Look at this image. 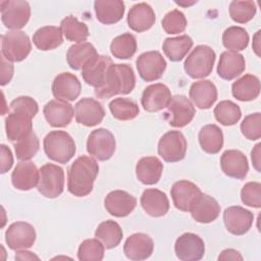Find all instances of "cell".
Instances as JSON below:
<instances>
[{
	"label": "cell",
	"mask_w": 261,
	"mask_h": 261,
	"mask_svg": "<svg viewBox=\"0 0 261 261\" xmlns=\"http://www.w3.org/2000/svg\"><path fill=\"white\" fill-rule=\"evenodd\" d=\"M10 112L5 118V130L8 140L17 142L33 130L32 119L39 111L36 100L29 96H19L10 102Z\"/></svg>",
	"instance_id": "cell-1"
},
{
	"label": "cell",
	"mask_w": 261,
	"mask_h": 261,
	"mask_svg": "<svg viewBox=\"0 0 261 261\" xmlns=\"http://www.w3.org/2000/svg\"><path fill=\"white\" fill-rule=\"evenodd\" d=\"M99 172L97 161L86 155L77 157L67 171V190L75 197L89 195L94 187V181Z\"/></svg>",
	"instance_id": "cell-2"
},
{
	"label": "cell",
	"mask_w": 261,
	"mask_h": 261,
	"mask_svg": "<svg viewBox=\"0 0 261 261\" xmlns=\"http://www.w3.org/2000/svg\"><path fill=\"white\" fill-rule=\"evenodd\" d=\"M136 86V76L130 65L125 63H113L106 74L103 85L96 88L94 93L100 99H106L115 95H127Z\"/></svg>",
	"instance_id": "cell-3"
},
{
	"label": "cell",
	"mask_w": 261,
	"mask_h": 261,
	"mask_svg": "<svg viewBox=\"0 0 261 261\" xmlns=\"http://www.w3.org/2000/svg\"><path fill=\"white\" fill-rule=\"evenodd\" d=\"M47 157L58 163H67L75 154V143L71 136L64 130H52L43 140Z\"/></svg>",
	"instance_id": "cell-4"
},
{
	"label": "cell",
	"mask_w": 261,
	"mask_h": 261,
	"mask_svg": "<svg viewBox=\"0 0 261 261\" xmlns=\"http://www.w3.org/2000/svg\"><path fill=\"white\" fill-rule=\"evenodd\" d=\"M215 59L216 54L211 47L198 45L186 58L185 71L192 79H204L212 72Z\"/></svg>",
	"instance_id": "cell-5"
},
{
	"label": "cell",
	"mask_w": 261,
	"mask_h": 261,
	"mask_svg": "<svg viewBox=\"0 0 261 261\" xmlns=\"http://www.w3.org/2000/svg\"><path fill=\"white\" fill-rule=\"evenodd\" d=\"M31 50L30 38L22 31H10L1 36V55L10 62L22 61Z\"/></svg>",
	"instance_id": "cell-6"
},
{
	"label": "cell",
	"mask_w": 261,
	"mask_h": 261,
	"mask_svg": "<svg viewBox=\"0 0 261 261\" xmlns=\"http://www.w3.org/2000/svg\"><path fill=\"white\" fill-rule=\"evenodd\" d=\"M40 177L37 189L46 198L59 197L64 190V171L53 163H46L39 169Z\"/></svg>",
	"instance_id": "cell-7"
},
{
	"label": "cell",
	"mask_w": 261,
	"mask_h": 261,
	"mask_svg": "<svg viewBox=\"0 0 261 261\" xmlns=\"http://www.w3.org/2000/svg\"><path fill=\"white\" fill-rule=\"evenodd\" d=\"M0 10L2 23L12 31L25 27L31 16V6L23 0H3L0 2Z\"/></svg>",
	"instance_id": "cell-8"
},
{
	"label": "cell",
	"mask_w": 261,
	"mask_h": 261,
	"mask_svg": "<svg viewBox=\"0 0 261 261\" xmlns=\"http://www.w3.org/2000/svg\"><path fill=\"white\" fill-rule=\"evenodd\" d=\"M116 141L113 134L103 127L94 129L87 140V151L100 161H106L115 152Z\"/></svg>",
	"instance_id": "cell-9"
},
{
	"label": "cell",
	"mask_w": 261,
	"mask_h": 261,
	"mask_svg": "<svg viewBox=\"0 0 261 261\" xmlns=\"http://www.w3.org/2000/svg\"><path fill=\"white\" fill-rule=\"evenodd\" d=\"M187 140L181 132L169 130L158 142V154L166 162H178L187 153Z\"/></svg>",
	"instance_id": "cell-10"
},
{
	"label": "cell",
	"mask_w": 261,
	"mask_h": 261,
	"mask_svg": "<svg viewBox=\"0 0 261 261\" xmlns=\"http://www.w3.org/2000/svg\"><path fill=\"white\" fill-rule=\"evenodd\" d=\"M164 113L169 125L172 127H184L189 124L196 113L193 103L184 95H175L166 107Z\"/></svg>",
	"instance_id": "cell-11"
},
{
	"label": "cell",
	"mask_w": 261,
	"mask_h": 261,
	"mask_svg": "<svg viewBox=\"0 0 261 261\" xmlns=\"http://www.w3.org/2000/svg\"><path fill=\"white\" fill-rule=\"evenodd\" d=\"M166 65V61L159 51L144 52L136 60L139 75L146 82L159 80L164 73Z\"/></svg>",
	"instance_id": "cell-12"
},
{
	"label": "cell",
	"mask_w": 261,
	"mask_h": 261,
	"mask_svg": "<svg viewBox=\"0 0 261 261\" xmlns=\"http://www.w3.org/2000/svg\"><path fill=\"white\" fill-rule=\"evenodd\" d=\"M36 241L34 226L24 221L11 223L5 231V242L9 249L18 251L31 248Z\"/></svg>",
	"instance_id": "cell-13"
},
{
	"label": "cell",
	"mask_w": 261,
	"mask_h": 261,
	"mask_svg": "<svg viewBox=\"0 0 261 261\" xmlns=\"http://www.w3.org/2000/svg\"><path fill=\"white\" fill-rule=\"evenodd\" d=\"M174 252L181 261H198L205 254V244L198 234L185 232L176 239Z\"/></svg>",
	"instance_id": "cell-14"
},
{
	"label": "cell",
	"mask_w": 261,
	"mask_h": 261,
	"mask_svg": "<svg viewBox=\"0 0 261 261\" xmlns=\"http://www.w3.org/2000/svg\"><path fill=\"white\" fill-rule=\"evenodd\" d=\"M254 221V214L242 206H230L223 212V222L228 232L243 236L249 231Z\"/></svg>",
	"instance_id": "cell-15"
},
{
	"label": "cell",
	"mask_w": 261,
	"mask_h": 261,
	"mask_svg": "<svg viewBox=\"0 0 261 261\" xmlns=\"http://www.w3.org/2000/svg\"><path fill=\"white\" fill-rule=\"evenodd\" d=\"M74 116L77 123L95 126L102 122L105 110L100 102L93 98H82L74 105Z\"/></svg>",
	"instance_id": "cell-16"
},
{
	"label": "cell",
	"mask_w": 261,
	"mask_h": 261,
	"mask_svg": "<svg viewBox=\"0 0 261 261\" xmlns=\"http://www.w3.org/2000/svg\"><path fill=\"white\" fill-rule=\"evenodd\" d=\"M201 194L202 192L197 185L186 179L175 181L170 190L171 199L175 208L184 212H190Z\"/></svg>",
	"instance_id": "cell-17"
},
{
	"label": "cell",
	"mask_w": 261,
	"mask_h": 261,
	"mask_svg": "<svg viewBox=\"0 0 261 261\" xmlns=\"http://www.w3.org/2000/svg\"><path fill=\"white\" fill-rule=\"evenodd\" d=\"M113 64L112 59L106 55L97 54L91 58L82 68V76L84 81L96 88L103 85L109 67Z\"/></svg>",
	"instance_id": "cell-18"
},
{
	"label": "cell",
	"mask_w": 261,
	"mask_h": 261,
	"mask_svg": "<svg viewBox=\"0 0 261 261\" xmlns=\"http://www.w3.org/2000/svg\"><path fill=\"white\" fill-rule=\"evenodd\" d=\"M136 206V197L122 190L111 191L104 199L106 211L114 217H125L129 215Z\"/></svg>",
	"instance_id": "cell-19"
},
{
	"label": "cell",
	"mask_w": 261,
	"mask_h": 261,
	"mask_svg": "<svg viewBox=\"0 0 261 261\" xmlns=\"http://www.w3.org/2000/svg\"><path fill=\"white\" fill-rule=\"evenodd\" d=\"M171 100V93L167 86L161 83L145 88L141 98L143 108L148 112H157L166 108Z\"/></svg>",
	"instance_id": "cell-20"
},
{
	"label": "cell",
	"mask_w": 261,
	"mask_h": 261,
	"mask_svg": "<svg viewBox=\"0 0 261 261\" xmlns=\"http://www.w3.org/2000/svg\"><path fill=\"white\" fill-rule=\"evenodd\" d=\"M52 94L57 100L74 101L81 94L82 85L76 75L70 72H61L52 83Z\"/></svg>",
	"instance_id": "cell-21"
},
{
	"label": "cell",
	"mask_w": 261,
	"mask_h": 261,
	"mask_svg": "<svg viewBox=\"0 0 261 261\" xmlns=\"http://www.w3.org/2000/svg\"><path fill=\"white\" fill-rule=\"evenodd\" d=\"M43 113L51 126L65 127L71 122L74 115V109L68 102L55 99L45 104Z\"/></svg>",
	"instance_id": "cell-22"
},
{
	"label": "cell",
	"mask_w": 261,
	"mask_h": 261,
	"mask_svg": "<svg viewBox=\"0 0 261 261\" xmlns=\"http://www.w3.org/2000/svg\"><path fill=\"white\" fill-rule=\"evenodd\" d=\"M220 167L223 173L229 177L243 179L249 171V163L246 155L240 150H226L220 157Z\"/></svg>",
	"instance_id": "cell-23"
},
{
	"label": "cell",
	"mask_w": 261,
	"mask_h": 261,
	"mask_svg": "<svg viewBox=\"0 0 261 261\" xmlns=\"http://www.w3.org/2000/svg\"><path fill=\"white\" fill-rule=\"evenodd\" d=\"M154 250V243L150 236L144 232L130 234L124 242L123 253L126 258L135 261L149 258Z\"/></svg>",
	"instance_id": "cell-24"
},
{
	"label": "cell",
	"mask_w": 261,
	"mask_h": 261,
	"mask_svg": "<svg viewBox=\"0 0 261 261\" xmlns=\"http://www.w3.org/2000/svg\"><path fill=\"white\" fill-rule=\"evenodd\" d=\"M40 171L31 161H20L11 173L13 187L20 191H29L38 186Z\"/></svg>",
	"instance_id": "cell-25"
},
{
	"label": "cell",
	"mask_w": 261,
	"mask_h": 261,
	"mask_svg": "<svg viewBox=\"0 0 261 261\" xmlns=\"http://www.w3.org/2000/svg\"><path fill=\"white\" fill-rule=\"evenodd\" d=\"M155 20L156 16L153 8L145 2L135 4L127 13V24L130 30L137 33L150 30Z\"/></svg>",
	"instance_id": "cell-26"
},
{
	"label": "cell",
	"mask_w": 261,
	"mask_h": 261,
	"mask_svg": "<svg viewBox=\"0 0 261 261\" xmlns=\"http://www.w3.org/2000/svg\"><path fill=\"white\" fill-rule=\"evenodd\" d=\"M140 203L145 212L152 217L164 216L169 210V201L166 194L158 189L145 190Z\"/></svg>",
	"instance_id": "cell-27"
},
{
	"label": "cell",
	"mask_w": 261,
	"mask_h": 261,
	"mask_svg": "<svg viewBox=\"0 0 261 261\" xmlns=\"http://www.w3.org/2000/svg\"><path fill=\"white\" fill-rule=\"evenodd\" d=\"M189 96L199 109H209L217 100V89L211 81L202 80L191 85Z\"/></svg>",
	"instance_id": "cell-28"
},
{
	"label": "cell",
	"mask_w": 261,
	"mask_h": 261,
	"mask_svg": "<svg viewBox=\"0 0 261 261\" xmlns=\"http://www.w3.org/2000/svg\"><path fill=\"white\" fill-rule=\"evenodd\" d=\"M190 212L193 219L197 222L210 223L219 216L220 206L213 197L202 193L192 206Z\"/></svg>",
	"instance_id": "cell-29"
},
{
	"label": "cell",
	"mask_w": 261,
	"mask_h": 261,
	"mask_svg": "<svg viewBox=\"0 0 261 261\" xmlns=\"http://www.w3.org/2000/svg\"><path fill=\"white\" fill-rule=\"evenodd\" d=\"M246 68V61L242 54L232 51H224L220 54L217 73L226 81H231L241 75Z\"/></svg>",
	"instance_id": "cell-30"
},
{
	"label": "cell",
	"mask_w": 261,
	"mask_h": 261,
	"mask_svg": "<svg viewBox=\"0 0 261 261\" xmlns=\"http://www.w3.org/2000/svg\"><path fill=\"white\" fill-rule=\"evenodd\" d=\"M163 171V164L155 156L141 158L136 165L137 178L144 185L151 186L159 181Z\"/></svg>",
	"instance_id": "cell-31"
},
{
	"label": "cell",
	"mask_w": 261,
	"mask_h": 261,
	"mask_svg": "<svg viewBox=\"0 0 261 261\" xmlns=\"http://www.w3.org/2000/svg\"><path fill=\"white\" fill-rule=\"evenodd\" d=\"M94 9L97 19L103 24L118 22L124 14V3L121 0H96Z\"/></svg>",
	"instance_id": "cell-32"
},
{
	"label": "cell",
	"mask_w": 261,
	"mask_h": 261,
	"mask_svg": "<svg viewBox=\"0 0 261 261\" xmlns=\"http://www.w3.org/2000/svg\"><path fill=\"white\" fill-rule=\"evenodd\" d=\"M232 96L240 101H252L260 94V81L251 73H247L238 79L231 85Z\"/></svg>",
	"instance_id": "cell-33"
},
{
	"label": "cell",
	"mask_w": 261,
	"mask_h": 261,
	"mask_svg": "<svg viewBox=\"0 0 261 261\" xmlns=\"http://www.w3.org/2000/svg\"><path fill=\"white\" fill-rule=\"evenodd\" d=\"M33 43L39 50H53L63 43V34L60 28L55 25L42 27L35 32Z\"/></svg>",
	"instance_id": "cell-34"
},
{
	"label": "cell",
	"mask_w": 261,
	"mask_h": 261,
	"mask_svg": "<svg viewBox=\"0 0 261 261\" xmlns=\"http://www.w3.org/2000/svg\"><path fill=\"white\" fill-rule=\"evenodd\" d=\"M202 150L208 154H216L223 147L222 129L213 123L204 125L198 135Z\"/></svg>",
	"instance_id": "cell-35"
},
{
	"label": "cell",
	"mask_w": 261,
	"mask_h": 261,
	"mask_svg": "<svg viewBox=\"0 0 261 261\" xmlns=\"http://www.w3.org/2000/svg\"><path fill=\"white\" fill-rule=\"evenodd\" d=\"M97 54L96 48L91 43H76L68 48L66 52V61L71 69L81 70L84 65Z\"/></svg>",
	"instance_id": "cell-36"
},
{
	"label": "cell",
	"mask_w": 261,
	"mask_h": 261,
	"mask_svg": "<svg viewBox=\"0 0 261 261\" xmlns=\"http://www.w3.org/2000/svg\"><path fill=\"white\" fill-rule=\"evenodd\" d=\"M193 40L188 35H181L173 38H166L162 44V49L166 57L173 62L184 59L193 47Z\"/></svg>",
	"instance_id": "cell-37"
},
{
	"label": "cell",
	"mask_w": 261,
	"mask_h": 261,
	"mask_svg": "<svg viewBox=\"0 0 261 261\" xmlns=\"http://www.w3.org/2000/svg\"><path fill=\"white\" fill-rule=\"evenodd\" d=\"M122 236L123 232L120 225L114 220L101 222L95 230L96 239H98L106 249L117 247L122 240Z\"/></svg>",
	"instance_id": "cell-38"
},
{
	"label": "cell",
	"mask_w": 261,
	"mask_h": 261,
	"mask_svg": "<svg viewBox=\"0 0 261 261\" xmlns=\"http://www.w3.org/2000/svg\"><path fill=\"white\" fill-rule=\"evenodd\" d=\"M60 30L65 39L70 42L83 43L90 35L87 24L73 15H67L61 20Z\"/></svg>",
	"instance_id": "cell-39"
},
{
	"label": "cell",
	"mask_w": 261,
	"mask_h": 261,
	"mask_svg": "<svg viewBox=\"0 0 261 261\" xmlns=\"http://www.w3.org/2000/svg\"><path fill=\"white\" fill-rule=\"evenodd\" d=\"M137 51V40L130 33H124L115 37L110 44L111 54L118 59H128Z\"/></svg>",
	"instance_id": "cell-40"
},
{
	"label": "cell",
	"mask_w": 261,
	"mask_h": 261,
	"mask_svg": "<svg viewBox=\"0 0 261 261\" xmlns=\"http://www.w3.org/2000/svg\"><path fill=\"white\" fill-rule=\"evenodd\" d=\"M222 43L226 49L232 52L245 50L249 44V34L242 27H229L222 34Z\"/></svg>",
	"instance_id": "cell-41"
},
{
	"label": "cell",
	"mask_w": 261,
	"mask_h": 261,
	"mask_svg": "<svg viewBox=\"0 0 261 261\" xmlns=\"http://www.w3.org/2000/svg\"><path fill=\"white\" fill-rule=\"evenodd\" d=\"M112 116L117 120H130L138 116L140 109L138 104L128 98H115L109 103Z\"/></svg>",
	"instance_id": "cell-42"
},
{
	"label": "cell",
	"mask_w": 261,
	"mask_h": 261,
	"mask_svg": "<svg viewBox=\"0 0 261 261\" xmlns=\"http://www.w3.org/2000/svg\"><path fill=\"white\" fill-rule=\"evenodd\" d=\"M213 112L216 120L225 126L236 124L242 116L240 106L230 100L220 101Z\"/></svg>",
	"instance_id": "cell-43"
},
{
	"label": "cell",
	"mask_w": 261,
	"mask_h": 261,
	"mask_svg": "<svg viewBox=\"0 0 261 261\" xmlns=\"http://www.w3.org/2000/svg\"><path fill=\"white\" fill-rule=\"evenodd\" d=\"M40 142L37 135L32 130L25 137L14 143V151L16 158L20 161H29L39 151Z\"/></svg>",
	"instance_id": "cell-44"
},
{
	"label": "cell",
	"mask_w": 261,
	"mask_h": 261,
	"mask_svg": "<svg viewBox=\"0 0 261 261\" xmlns=\"http://www.w3.org/2000/svg\"><path fill=\"white\" fill-rule=\"evenodd\" d=\"M229 16L238 23H246L253 19L256 14L257 7L254 1L233 0L229 4Z\"/></svg>",
	"instance_id": "cell-45"
},
{
	"label": "cell",
	"mask_w": 261,
	"mask_h": 261,
	"mask_svg": "<svg viewBox=\"0 0 261 261\" xmlns=\"http://www.w3.org/2000/svg\"><path fill=\"white\" fill-rule=\"evenodd\" d=\"M104 252L105 247L98 239H87L77 249V258L82 261H101Z\"/></svg>",
	"instance_id": "cell-46"
},
{
	"label": "cell",
	"mask_w": 261,
	"mask_h": 261,
	"mask_svg": "<svg viewBox=\"0 0 261 261\" xmlns=\"http://www.w3.org/2000/svg\"><path fill=\"white\" fill-rule=\"evenodd\" d=\"M161 24L166 34L176 35L185 32L188 21L181 11L173 9L164 15L161 20Z\"/></svg>",
	"instance_id": "cell-47"
},
{
	"label": "cell",
	"mask_w": 261,
	"mask_h": 261,
	"mask_svg": "<svg viewBox=\"0 0 261 261\" xmlns=\"http://www.w3.org/2000/svg\"><path fill=\"white\" fill-rule=\"evenodd\" d=\"M241 132L248 140H259L261 137V113L255 112L245 116L241 122Z\"/></svg>",
	"instance_id": "cell-48"
},
{
	"label": "cell",
	"mask_w": 261,
	"mask_h": 261,
	"mask_svg": "<svg viewBox=\"0 0 261 261\" xmlns=\"http://www.w3.org/2000/svg\"><path fill=\"white\" fill-rule=\"evenodd\" d=\"M242 202L253 208L261 207V184L258 181H249L241 190Z\"/></svg>",
	"instance_id": "cell-49"
},
{
	"label": "cell",
	"mask_w": 261,
	"mask_h": 261,
	"mask_svg": "<svg viewBox=\"0 0 261 261\" xmlns=\"http://www.w3.org/2000/svg\"><path fill=\"white\" fill-rule=\"evenodd\" d=\"M13 64L8 61L4 56L1 55V77H0V84L1 86H5L8 84L12 76H13Z\"/></svg>",
	"instance_id": "cell-50"
},
{
	"label": "cell",
	"mask_w": 261,
	"mask_h": 261,
	"mask_svg": "<svg viewBox=\"0 0 261 261\" xmlns=\"http://www.w3.org/2000/svg\"><path fill=\"white\" fill-rule=\"evenodd\" d=\"M1 150V173L7 172L13 164V156L11 153V150L4 144L0 146Z\"/></svg>",
	"instance_id": "cell-51"
},
{
	"label": "cell",
	"mask_w": 261,
	"mask_h": 261,
	"mask_svg": "<svg viewBox=\"0 0 261 261\" xmlns=\"http://www.w3.org/2000/svg\"><path fill=\"white\" fill-rule=\"evenodd\" d=\"M218 260H243V256L234 249H225L218 256Z\"/></svg>",
	"instance_id": "cell-52"
},
{
	"label": "cell",
	"mask_w": 261,
	"mask_h": 261,
	"mask_svg": "<svg viewBox=\"0 0 261 261\" xmlns=\"http://www.w3.org/2000/svg\"><path fill=\"white\" fill-rule=\"evenodd\" d=\"M260 147H261V144L258 143L254 148L253 150L251 151V160H252V163H253V166L254 168L260 172Z\"/></svg>",
	"instance_id": "cell-53"
},
{
	"label": "cell",
	"mask_w": 261,
	"mask_h": 261,
	"mask_svg": "<svg viewBox=\"0 0 261 261\" xmlns=\"http://www.w3.org/2000/svg\"><path fill=\"white\" fill-rule=\"evenodd\" d=\"M15 259H17V260H33V259L39 260V257L30 251H25V250L19 251L18 250L15 254Z\"/></svg>",
	"instance_id": "cell-54"
},
{
	"label": "cell",
	"mask_w": 261,
	"mask_h": 261,
	"mask_svg": "<svg viewBox=\"0 0 261 261\" xmlns=\"http://www.w3.org/2000/svg\"><path fill=\"white\" fill-rule=\"evenodd\" d=\"M259 35H260V31H258L254 38H253V44H252V47H253V50L255 51V53L257 54V56H260V52H259V49H260V46H259Z\"/></svg>",
	"instance_id": "cell-55"
},
{
	"label": "cell",
	"mask_w": 261,
	"mask_h": 261,
	"mask_svg": "<svg viewBox=\"0 0 261 261\" xmlns=\"http://www.w3.org/2000/svg\"><path fill=\"white\" fill-rule=\"evenodd\" d=\"M197 1H192V2H188V3H186V2H175L177 5H179V6H190V5H193V4H195Z\"/></svg>",
	"instance_id": "cell-56"
}]
</instances>
